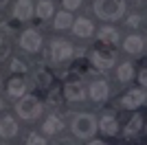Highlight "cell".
Returning a JSON list of instances; mask_svg holds the SVG:
<instances>
[{"mask_svg":"<svg viewBox=\"0 0 147 145\" xmlns=\"http://www.w3.org/2000/svg\"><path fill=\"white\" fill-rule=\"evenodd\" d=\"M125 11L123 0H94V13L101 20H117Z\"/></svg>","mask_w":147,"mask_h":145,"instance_id":"1","label":"cell"},{"mask_svg":"<svg viewBox=\"0 0 147 145\" xmlns=\"http://www.w3.org/2000/svg\"><path fill=\"white\" fill-rule=\"evenodd\" d=\"M73 132L79 139H90L97 132V119L92 115H77L73 119Z\"/></svg>","mask_w":147,"mask_h":145,"instance_id":"2","label":"cell"},{"mask_svg":"<svg viewBox=\"0 0 147 145\" xmlns=\"http://www.w3.org/2000/svg\"><path fill=\"white\" fill-rule=\"evenodd\" d=\"M16 112H18L22 119H26V121L35 119V117L40 115V99L33 97V95H24L18 101V106H16Z\"/></svg>","mask_w":147,"mask_h":145,"instance_id":"3","label":"cell"},{"mask_svg":"<svg viewBox=\"0 0 147 145\" xmlns=\"http://www.w3.org/2000/svg\"><path fill=\"white\" fill-rule=\"evenodd\" d=\"M20 46L24 48V51L35 53V51H40V46H42V37H40L37 31H24L22 37H20Z\"/></svg>","mask_w":147,"mask_h":145,"instance_id":"4","label":"cell"},{"mask_svg":"<svg viewBox=\"0 0 147 145\" xmlns=\"http://www.w3.org/2000/svg\"><path fill=\"white\" fill-rule=\"evenodd\" d=\"M73 46L68 42H53V46H51V55H53V60L55 62H68L70 57H73Z\"/></svg>","mask_w":147,"mask_h":145,"instance_id":"5","label":"cell"},{"mask_svg":"<svg viewBox=\"0 0 147 145\" xmlns=\"http://www.w3.org/2000/svg\"><path fill=\"white\" fill-rule=\"evenodd\" d=\"M90 60H92V64L97 68H110V66H114V60H117V55L112 53V51H94V53L90 55Z\"/></svg>","mask_w":147,"mask_h":145,"instance_id":"6","label":"cell"},{"mask_svg":"<svg viewBox=\"0 0 147 145\" xmlns=\"http://www.w3.org/2000/svg\"><path fill=\"white\" fill-rule=\"evenodd\" d=\"M145 99H147L145 90H129L127 95L121 99V106L123 108H138L141 103H145Z\"/></svg>","mask_w":147,"mask_h":145,"instance_id":"7","label":"cell"},{"mask_svg":"<svg viewBox=\"0 0 147 145\" xmlns=\"http://www.w3.org/2000/svg\"><path fill=\"white\" fill-rule=\"evenodd\" d=\"M13 16H16V20H29L31 16H33V5H31L29 0H18L16 2V9H13Z\"/></svg>","mask_w":147,"mask_h":145,"instance_id":"8","label":"cell"},{"mask_svg":"<svg viewBox=\"0 0 147 145\" xmlns=\"http://www.w3.org/2000/svg\"><path fill=\"white\" fill-rule=\"evenodd\" d=\"M73 31H75V35H79V37H90L92 33H94V26H92V22H90V20L79 18V20H75Z\"/></svg>","mask_w":147,"mask_h":145,"instance_id":"9","label":"cell"},{"mask_svg":"<svg viewBox=\"0 0 147 145\" xmlns=\"http://www.w3.org/2000/svg\"><path fill=\"white\" fill-rule=\"evenodd\" d=\"M99 42L105 44V46H117V42H119L117 29H112V26H103V29L99 31Z\"/></svg>","mask_w":147,"mask_h":145,"instance_id":"10","label":"cell"},{"mask_svg":"<svg viewBox=\"0 0 147 145\" xmlns=\"http://www.w3.org/2000/svg\"><path fill=\"white\" fill-rule=\"evenodd\" d=\"M24 90H26L24 79H20V77L9 79V84H7V95H9V97H22Z\"/></svg>","mask_w":147,"mask_h":145,"instance_id":"11","label":"cell"},{"mask_svg":"<svg viewBox=\"0 0 147 145\" xmlns=\"http://www.w3.org/2000/svg\"><path fill=\"white\" fill-rule=\"evenodd\" d=\"M64 97L68 101H81L86 97V92H84V88L79 84H66L64 86Z\"/></svg>","mask_w":147,"mask_h":145,"instance_id":"12","label":"cell"},{"mask_svg":"<svg viewBox=\"0 0 147 145\" xmlns=\"http://www.w3.org/2000/svg\"><path fill=\"white\" fill-rule=\"evenodd\" d=\"M90 97L97 103L105 101V99H108V84H105V81H94V84L90 86Z\"/></svg>","mask_w":147,"mask_h":145,"instance_id":"13","label":"cell"},{"mask_svg":"<svg viewBox=\"0 0 147 145\" xmlns=\"http://www.w3.org/2000/svg\"><path fill=\"white\" fill-rule=\"evenodd\" d=\"M16 132H18L16 121L11 117H2V121H0V134H2V139H11V136H16Z\"/></svg>","mask_w":147,"mask_h":145,"instance_id":"14","label":"cell"},{"mask_svg":"<svg viewBox=\"0 0 147 145\" xmlns=\"http://www.w3.org/2000/svg\"><path fill=\"white\" fill-rule=\"evenodd\" d=\"M99 127H101V132L108 134V136H114V134L119 132V125H117V119L110 115H105L103 119H101V123H99Z\"/></svg>","mask_w":147,"mask_h":145,"instance_id":"15","label":"cell"},{"mask_svg":"<svg viewBox=\"0 0 147 145\" xmlns=\"http://www.w3.org/2000/svg\"><path fill=\"white\" fill-rule=\"evenodd\" d=\"M123 46H125V51H127V53H132V55H138L143 51V40L138 35H129L127 40H125V44H123Z\"/></svg>","mask_w":147,"mask_h":145,"instance_id":"16","label":"cell"},{"mask_svg":"<svg viewBox=\"0 0 147 145\" xmlns=\"http://www.w3.org/2000/svg\"><path fill=\"white\" fill-rule=\"evenodd\" d=\"M35 13H37V18H42V20L51 18V16H53V2H51V0H40Z\"/></svg>","mask_w":147,"mask_h":145,"instance_id":"17","label":"cell"},{"mask_svg":"<svg viewBox=\"0 0 147 145\" xmlns=\"http://www.w3.org/2000/svg\"><path fill=\"white\" fill-rule=\"evenodd\" d=\"M61 130V121L57 119L55 115H51L49 119L44 121V134H55V132H59Z\"/></svg>","mask_w":147,"mask_h":145,"instance_id":"18","label":"cell"},{"mask_svg":"<svg viewBox=\"0 0 147 145\" xmlns=\"http://www.w3.org/2000/svg\"><path fill=\"white\" fill-rule=\"evenodd\" d=\"M70 24H75V22H73V16L68 11H59L55 16V29H68Z\"/></svg>","mask_w":147,"mask_h":145,"instance_id":"19","label":"cell"},{"mask_svg":"<svg viewBox=\"0 0 147 145\" xmlns=\"http://www.w3.org/2000/svg\"><path fill=\"white\" fill-rule=\"evenodd\" d=\"M33 77H35V84L40 86V88H49L51 86V72L49 70H42V68H40V70L33 72Z\"/></svg>","mask_w":147,"mask_h":145,"instance_id":"20","label":"cell"},{"mask_svg":"<svg viewBox=\"0 0 147 145\" xmlns=\"http://www.w3.org/2000/svg\"><path fill=\"white\" fill-rule=\"evenodd\" d=\"M141 127H143V117H141V115H134V119L127 123V130H125V134H127V136H129V134H136Z\"/></svg>","mask_w":147,"mask_h":145,"instance_id":"21","label":"cell"},{"mask_svg":"<svg viewBox=\"0 0 147 145\" xmlns=\"http://www.w3.org/2000/svg\"><path fill=\"white\" fill-rule=\"evenodd\" d=\"M117 75H119V79H121V81H129V79H132V75H134V68H132V64H121Z\"/></svg>","mask_w":147,"mask_h":145,"instance_id":"22","label":"cell"},{"mask_svg":"<svg viewBox=\"0 0 147 145\" xmlns=\"http://www.w3.org/2000/svg\"><path fill=\"white\" fill-rule=\"evenodd\" d=\"M59 103H61V90H51L49 106H59Z\"/></svg>","mask_w":147,"mask_h":145,"instance_id":"23","label":"cell"},{"mask_svg":"<svg viewBox=\"0 0 147 145\" xmlns=\"http://www.w3.org/2000/svg\"><path fill=\"white\" fill-rule=\"evenodd\" d=\"M11 70H13V72H24V70H26V66L22 64V62L13 60V62H11Z\"/></svg>","mask_w":147,"mask_h":145,"instance_id":"24","label":"cell"},{"mask_svg":"<svg viewBox=\"0 0 147 145\" xmlns=\"http://www.w3.org/2000/svg\"><path fill=\"white\" fill-rule=\"evenodd\" d=\"M81 5V0H64V7H66V11H73L77 7Z\"/></svg>","mask_w":147,"mask_h":145,"instance_id":"25","label":"cell"},{"mask_svg":"<svg viewBox=\"0 0 147 145\" xmlns=\"http://www.w3.org/2000/svg\"><path fill=\"white\" fill-rule=\"evenodd\" d=\"M40 143H44L37 134H29V139H26V145H40Z\"/></svg>","mask_w":147,"mask_h":145,"instance_id":"26","label":"cell"},{"mask_svg":"<svg viewBox=\"0 0 147 145\" xmlns=\"http://www.w3.org/2000/svg\"><path fill=\"white\" fill-rule=\"evenodd\" d=\"M9 51H11L9 42H7V40H2V55H0V57H2V60H7V57H9Z\"/></svg>","mask_w":147,"mask_h":145,"instance_id":"27","label":"cell"},{"mask_svg":"<svg viewBox=\"0 0 147 145\" xmlns=\"http://www.w3.org/2000/svg\"><path fill=\"white\" fill-rule=\"evenodd\" d=\"M138 81H141V84L147 88V68H143V70L138 72Z\"/></svg>","mask_w":147,"mask_h":145,"instance_id":"28","label":"cell"},{"mask_svg":"<svg viewBox=\"0 0 147 145\" xmlns=\"http://www.w3.org/2000/svg\"><path fill=\"white\" fill-rule=\"evenodd\" d=\"M138 20H141L138 16H132V18L127 20V24H129V26H138Z\"/></svg>","mask_w":147,"mask_h":145,"instance_id":"29","label":"cell"},{"mask_svg":"<svg viewBox=\"0 0 147 145\" xmlns=\"http://www.w3.org/2000/svg\"><path fill=\"white\" fill-rule=\"evenodd\" d=\"M88 145H105L103 141H92V143H88Z\"/></svg>","mask_w":147,"mask_h":145,"instance_id":"30","label":"cell"},{"mask_svg":"<svg viewBox=\"0 0 147 145\" xmlns=\"http://www.w3.org/2000/svg\"><path fill=\"white\" fill-rule=\"evenodd\" d=\"M7 2H9V0H0V5H2V7H5V5H7Z\"/></svg>","mask_w":147,"mask_h":145,"instance_id":"31","label":"cell"},{"mask_svg":"<svg viewBox=\"0 0 147 145\" xmlns=\"http://www.w3.org/2000/svg\"><path fill=\"white\" fill-rule=\"evenodd\" d=\"M136 2H138V0H136Z\"/></svg>","mask_w":147,"mask_h":145,"instance_id":"32","label":"cell"},{"mask_svg":"<svg viewBox=\"0 0 147 145\" xmlns=\"http://www.w3.org/2000/svg\"><path fill=\"white\" fill-rule=\"evenodd\" d=\"M145 46H147V44H145Z\"/></svg>","mask_w":147,"mask_h":145,"instance_id":"33","label":"cell"}]
</instances>
